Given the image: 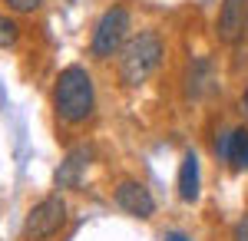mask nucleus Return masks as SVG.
Listing matches in <instances>:
<instances>
[{
  "label": "nucleus",
  "mask_w": 248,
  "mask_h": 241,
  "mask_svg": "<svg viewBox=\"0 0 248 241\" xmlns=\"http://www.w3.org/2000/svg\"><path fill=\"white\" fill-rule=\"evenodd\" d=\"M53 106H57V116L70 126L90 119V112H93V79L83 66H66L57 76Z\"/></svg>",
  "instance_id": "nucleus-1"
},
{
  "label": "nucleus",
  "mask_w": 248,
  "mask_h": 241,
  "mask_svg": "<svg viewBox=\"0 0 248 241\" xmlns=\"http://www.w3.org/2000/svg\"><path fill=\"white\" fill-rule=\"evenodd\" d=\"M162 53H166V46H162L159 33H155V30H139V33L123 46V56H119V79H123L126 86L146 83V79L159 70Z\"/></svg>",
  "instance_id": "nucleus-2"
},
{
  "label": "nucleus",
  "mask_w": 248,
  "mask_h": 241,
  "mask_svg": "<svg viewBox=\"0 0 248 241\" xmlns=\"http://www.w3.org/2000/svg\"><path fill=\"white\" fill-rule=\"evenodd\" d=\"M126 33H129V10L126 7H109L99 23L93 30V43H90V53L96 60H109V56L126 43Z\"/></svg>",
  "instance_id": "nucleus-3"
},
{
  "label": "nucleus",
  "mask_w": 248,
  "mask_h": 241,
  "mask_svg": "<svg viewBox=\"0 0 248 241\" xmlns=\"http://www.w3.org/2000/svg\"><path fill=\"white\" fill-rule=\"evenodd\" d=\"M63 225H66V202L60 195H46L30 208L23 231L30 241H43V238H53Z\"/></svg>",
  "instance_id": "nucleus-4"
},
{
  "label": "nucleus",
  "mask_w": 248,
  "mask_h": 241,
  "mask_svg": "<svg viewBox=\"0 0 248 241\" xmlns=\"http://www.w3.org/2000/svg\"><path fill=\"white\" fill-rule=\"evenodd\" d=\"M116 205L126 215H133V218H153V211H155L153 192L142 182H133V179H126V182L116 185Z\"/></svg>",
  "instance_id": "nucleus-5"
},
{
  "label": "nucleus",
  "mask_w": 248,
  "mask_h": 241,
  "mask_svg": "<svg viewBox=\"0 0 248 241\" xmlns=\"http://www.w3.org/2000/svg\"><path fill=\"white\" fill-rule=\"evenodd\" d=\"M90 159H93V149H90V146L70 149V152L63 155L60 168L53 172V182H57V188H79V182H83V172L90 168Z\"/></svg>",
  "instance_id": "nucleus-6"
},
{
  "label": "nucleus",
  "mask_w": 248,
  "mask_h": 241,
  "mask_svg": "<svg viewBox=\"0 0 248 241\" xmlns=\"http://www.w3.org/2000/svg\"><path fill=\"white\" fill-rule=\"evenodd\" d=\"M248 27V0H222L218 10V40L235 43Z\"/></svg>",
  "instance_id": "nucleus-7"
},
{
  "label": "nucleus",
  "mask_w": 248,
  "mask_h": 241,
  "mask_svg": "<svg viewBox=\"0 0 248 241\" xmlns=\"http://www.w3.org/2000/svg\"><path fill=\"white\" fill-rule=\"evenodd\" d=\"M186 90H189V96H195V99H202V96H209L212 90H215V73H212L209 60H195V63L189 66Z\"/></svg>",
  "instance_id": "nucleus-8"
},
{
  "label": "nucleus",
  "mask_w": 248,
  "mask_h": 241,
  "mask_svg": "<svg viewBox=\"0 0 248 241\" xmlns=\"http://www.w3.org/2000/svg\"><path fill=\"white\" fill-rule=\"evenodd\" d=\"M179 198H182V202H195V198H199V155H195V152H186V155H182Z\"/></svg>",
  "instance_id": "nucleus-9"
},
{
  "label": "nucleus",
  "mask_w": 248,
  "mask_h": 241,
  "mask_svg": "<svg viewBox=\"0 0 248 241\" xmlns=\"http://www.w3.org/2000/svg\"><path fill=\"white\" fill-rule=\"evenodd\" d=\"M232 168L242 172L248 168V129H235V142H232Z\"/></svg>",
  "instance_id": "nucleus-10"
},
{
  "label": "nucleus",
  "mask_w": 248,
  "mask_h": 241,
  "mask_svg": "<svg viewBox=\"0 0 248 241\" xmlns=\"http://www.w3.org/2000/svg\"><path fill=\"white\" fill-rule=\"evenodd\" d=\"M232 142H235V129L218 132V142H215V152H218L222 159H232Z\"/></svg>",
  "instance_id": "nucleus-11"
},
{
  "label": "nucleus",
  "mask_w": 248,
  "mask_h": 241,
  "mask_svg": "<svg viewBox=\"0 0 248 241\" xmlns=\"http://www.w3.org/2000/svg\"><path fill=\"white\" fill-rule=\"evenodd\" d=\"M14 40H17V27L0 17V43H14Z\"/></svg>",
  "instance_id": "nucleus-12"
},
{
  "label": "nucleus",
  "mask_w": 248,
  "mask_h": 241,
  "mask_svg": "<svg viewBox=\"0 0 248 241\" xmlns=\"http://www.w3.org/2000/svg\"><path fill=\"white\" fill-rule=\"evenodd\" d=\"M7 3H10L14 10H20V14H30V10H37L43 0H7Z\"/></svg>",
  "instance_id": "nucleus-13"
},
{
  "label": "nucleus",
  "mask_w": 248,
  "mask_h": 241,
  "mask_svg": "<svg viewBox=\"0 0 248 241\" xmlns=\"http://www.w3.org/2000/svg\"><path fill=\"white\" fill-rule=\"evenodd\" d=\"M232 241H248V215H242V218H238V225H235V235H232Z\"/></svg>",
  "instance_id": "nucleus-14"
},
{
  "label": "nucleus",
  "mask_w": 248,
  "mask_h": 241,
  "mask_svg": "<svg viewBox=\"0 0 248 241\" xmlns=\"http://www.w3.org/2000/svg\"><path fill=\"white\" fill-rule=\"evenodd\" d=\"M166 241H192V238H189V235H182V231H169Z\"/></svg>",
  "instance_id": "nucleus-15"
},
{
  "label": "nucleus",
  "mask_w": 248,
  "mask_h": 241,
  "mask_svg": "<svg viewBox=\"0 0 248 241\" xmlns=\"http://www.w3.org/2000/svg\"><path fill=\"white\" fill-rule=\"evenodd\" d=\"M242 109H245V112H248V93H245V96H242Z\"/></svg>",
  "instance_id": "nucleus-16"
}]
</instances>
